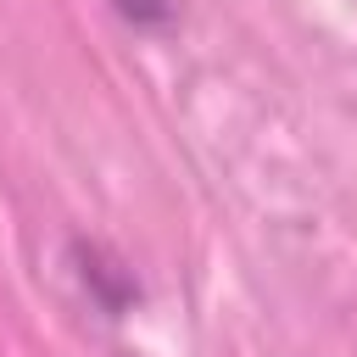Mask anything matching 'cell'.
<instances>
[{"label": "cell", "instance_id": "obj_1", "mask_svg": "<svg viewBox=\"0 0 357 357\" xmlns=\"http://www.w3.org/2000/svg\"><path fill=\"white\" fill-rule=\"evenodd\" d=\"M106 6L134 28H167L178 17V0H106Z\"/></svg>", "mask_w": 357, "mask_h": 357}]
</instances>
